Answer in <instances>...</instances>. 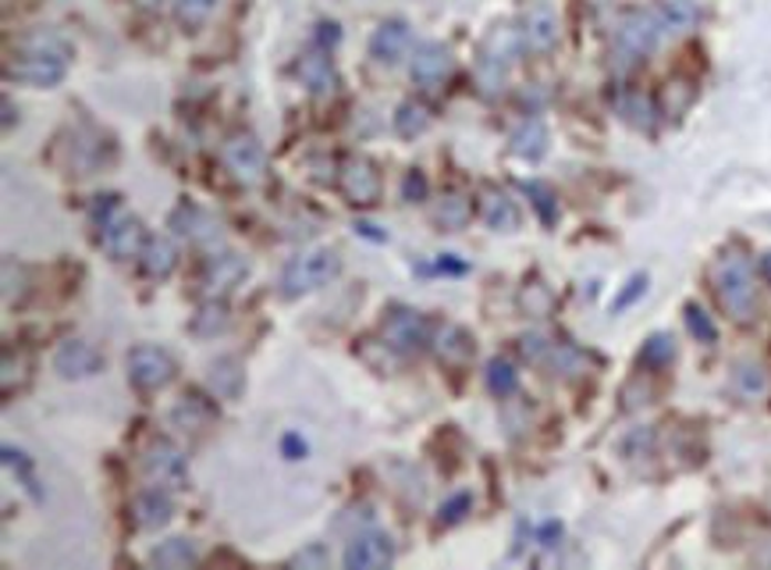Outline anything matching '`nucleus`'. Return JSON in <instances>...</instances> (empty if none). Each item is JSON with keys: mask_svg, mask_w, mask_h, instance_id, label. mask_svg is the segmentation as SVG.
I'll use <instances>...</instances> for the list:
<instances>
[{"mask_svg": "<svg viewBox=\"0 0 771 570\" xmlns=\"http://www.w3.org/2000/svg\"><path fill=\"white\" fill-rule=\"evenodd\" d=\"M480 217H484V225L494 228V232H516L520 222H523L516 200H512L508 193H502V190L480 193Z\"/></svg>", "mask_w": 771, "mask_h": 570, "instance_id": "nucleus-20", "label": "nucleus"}, {"mask_svg": "<svg viewBox=\"0 0 771 570\" xmlns=\"http://www.w3.org/2000/svg\"><path fill=\"white\" fill-rule=\"evenodd\" d=\"M409 43H413L409 22L405 19H384L370 37V58L381 61V64H399L409 54Z\"/></svg>", "mask_w": 771, "mask_h": 570, "instance_id": "nucleus-18", "label": "nucleus"}, {"mask_svg": "<svg viewBox=\"0 0 771 570\" xmlns=\"http://www.w3.org/2000/svg\"><path fill=\"white\" fill-rule=\"evenodd\" d=\"M299 79L310 93H320V96L335 93L338 90V72H335V64L328 58V50H310V54L299 61Z\"/></svg>", "mask_w": 771, "mask_h": 570, "instance_id": "nucleus-21", "label": "nucleus"}, {"mask_svg": "<svg viewBox=\"0 0 771 570\" xmlns=\"http://www.w3.org/2000/svg\"><path fill=\"white\" fill-rule=\"evenodd\" d=\"M54 371L68 381H82V378H93L104 371V354L93 346V343H85V339H68L58 346V354H54Z\"/></svg>", "mask_w": 771, "mask_h": 570, "instance_id": "nucleus-13", "label": "nucleus"}, {"mask_svg": "<svg viewBox=\"0 0 771 570\" xmlns=\"http://www.w3.org/2000/svg\"><path fill=\"white\" fill-rule=\"evenodd\" d=\"M455 69V58H452V50L444 47V43H420L413 50V61H409V75H413L417 86H426V90H434L441 86L444 79L452 75Z\"/></svg>", "mask_w": 771, "mask_h": 570, "instance_id": "nucleus-14", "label": "nucleus"}, {"mask_svg": "<svg viewBox=\"0 0 771 570\" xmlns=\"http://www.w3.org/2000/svg\"><path fill=\"white\" fill-rule=\"evenodd\" d=\"M167 225H171V232H175V236L188 240L193 246H203V250H214V246H220V240H225V228H220L217 217L210 211L188 204V200L171 211Z\"/></svg>", "mask_w": 771, "mask_h": 570, "instance_id": "nucleus-9", "label": "nucleus"}, {"mask_svg": "<svg viewBox=\"0 0 771 570\" xmlns=\"http://www.w3.org/2000/svg\"><path fill=\"white\" fill-rule=\"evenodd\" d=\"M68 43L54 32H37V37L22 40V54L8 61L4 79L8 82H25V86L50 90L61 86L68 75Z\"/></svg>", "mask_w": 771, "mask_h": 570, "instance_id": "nucleus-1", "label": "nucleus"}, {"mask_svg": "<svg viewBox=\"0 0 771 570\" xmlns=\"http://www.w3.org/2000/svg\"><path fill=\"white\" fill-rule=\"evenodd\" d=\"M523 307L534 314V317H544L547 314V307H552V296H547L541 285H530V289L523 293Z\"/></svg>", "mask_w": 771, "mask_h": 570, "instance_id": "nucleus-42", "label": "nucleus"}, {"mask_svg": "<svg viewBox=\"0 0 771 570\" xmlns=\"http://www.w3.org/2000/svg\"><path fill=\"white\" fill-rule=\"evenodd\" d=\"M487 389L498 396V399H508L520 393V375L516 367H512L508 360H491L487 364Z\"/></svg>", "mask_w": 771, "mask_h": 570, "instance_id": "nucleus-33", "label": "nucleus"}, {"mask_svg": "<svg viewBox=\"0 0 771 570\" xmlns=\"http://www.w3.org/2000/svg\"><path fill=\"white\" fill-rule=\"evenodd\" d=\"M523 40L537 54H547L558 43V14L547 0H530L523 8Z\"/></svg>", "mask_w": 771, "mask_h": 570, "instance_id": "nucleus-17", "label": "nucleus"}, {"mask_svg": "<svg viewBox=\"0 0 771 570\" xmlns=\"http://www.w3.org/2000/svg\"><path fill=\"white\" fill-rule=\"evenodd\" d=\"M455 254H441V261L434 264V272H449V275H462L466 272V264H459V261H452Z\"/></svg>", "mask_w": 771, "mask_h": 570, "instance_id": "nucleus-48", "label": "nucleus"}, {"mask_svg": "<svg viewBox=\"0 0 771 570\" xmlns=\"http://www.w3.org/2000/svg\"><path fill=\"white\" fill-rule=\"evenodd\" d=\"M512 154L523 161H541L547 154V125L541 119H526L512 132Z\"/></svg>", "mask_w": 771, "mask_h": 570, "instance_id": "nucleus-25", "label": "nucleus"}, {"mask_svg": "<svg viewBox=\"0 0 771 570\" xmlns=\"http://www.w3.org/2000/svg\"><path fill=\"white\" fill-rule=\"evenodd\" d=\"M761 272H764V278H768V282H771V254H768V257H764V264H761Z\"/></svg>", "mask_w": 771, "mask_h": 570, "instance_id": "nucleus-50", "label": "nucleus"}, {"mask_svg": "<svg viewBox=\"0 0 771 570\" xmlns=\"http://www.w3.org/2000/svg\"><path fill=\"white\" fill-rule=\"evenodd\" d=\"M178 267V250L171 240H146L143 246V272L150 278H167Z\"/></svg>", "mask_w": 771, "mask_h": 570, "instance_id": "nucleus-27", "label": "nucleus"}, {"mask_svg": "<svg viewBox=\"0 0 771 570\" xmlns=\"http://www.w3.org/2000/svg\"><path fill=\"white\" fill-rule=\"evenodd\" d=\"M661 37H665V26H661L658 8L633 11L619 22V32H615V58L623 64H637L661 43Z\"/></svg>", "mask_w": 771, "mask_h": 570, "instance_id": "nucleus-5", "label": "nucleus"}, {"mask_svg": "<svg viewBox=\"0 0 771 570\" xmlns=\"http://www.w3.org/2000/svg\"><path fill=\"white\" fill-rule=\"evenodd\" d=\"M647 293V275H633L629 282H626V289L619 293L611 299V314H623V311H629L633 304H637V299Z\"/></svg>", "mask_w": 771, "mask_h": 570, "instance_id": "nucleus-40", "label": "nucleus"}, {"mask_svg": "<svg viewBox=\"0 0 771 570\" xmlns=\"http://www.w3.org/2000/svg\"><path fill=\"white\" fill-rule=\"evenodd\" d=\"M0 452H4V464L11 467L14 475H19L22 489L32 496V502H47V492L40 489V478H37V471H32V460L25 457V452H22V449H14V446H4Z\"/></svg>", "mask_w": 771, "mask_h": 570, "instance_id": "nucleus-29", "label": "nucleus"}, {"mask_svg": "<svg viewBox=\"0 0 771 570\" xmlns=\"http://www.w3.org/2000/svg\"><path fill=\"white\" fill-rule=\"evenodd\" d=\"M530 193V200H534V207L541 211V222L544 225H555V217H558V204H555V193L541 186V182H526L523 186Z\"/></svg>", "mask_w": 771, "mask_h": 570, "instance_id": "nucleus-37", "label": "nucleus"}, {"mask_svg": "<svg viewBox=\"0 0 771 570\" xmlns=\"http://www.w3.org/2000/svg\"><path fill=\"white\" fill-rule=\"evenodd\" d=\"M207 385L217 399H238L243 396V385H246V371L238 357H217L207 371Z\"/></svg>", "mask_w": 771, "mask_h": 570, "instance_id": "nucleus-22", "label": "nucleus"}, {"mask_svg": "<svg viewBox=\"0 0 771 570\" xmlns=\"http://www.w3.org/2000/svg\"><path fill=\"white\" fill-rule=\"evenodd\" d=\"M426 129H431V111L417 104V100H405V104L395 111V132L402 140H417Z\"/></svg>", "mask_w": 771, "mask_h": 570, "instance_id": "nucleus-30", "label": "nucleus"}, {"mask_svg": "<svg viewBox=\"0 0 771 570\" xmlns=\"http://www.w3.org/2000/svg\"><path fill=\"white\" fill-rule=\"evenodd\" d=\"M125 367H128V381L135 385L140 393H161L167 389L171 381H175V357L167 354V349L161 346H132L128 357H125Z\"/></svg>", "mask_w": 771, "mask_h": 570, "instance_id": "nucleus-6", "label": "nucleus"}, {"mask_svg": "<svg viewBox=\"0 0 771 570\" xmlns=\"http://www.w3.org/2000/svg\"><path fill=\"white\" fill-rule=\"evenodd\" d=\"M764 560H768V563H771V557H764Z\"/></svg>", "mask_w": 771, "mask_h": 570, "instance_id": "nucleus-52", "label": "nucleus"}, {"mask_svg": "<svg viewBox=\"0 0 771 570\" xmlns=\"http://www.w3.org/2000/svg\"><path fill=\"white\" fill-rule=\"evenodd\" d=\"M431 343V325L420 311L399 307L388 314L384 322V346L395 349V354H420V349Z\"/></svg>", "mask_w": 771, "mask_h": 570, "instance_id": "nucleus-11", "label": "nucleus"}, {"mask_svg": "<svg viewBox=\"0 0 771 570\" xmlns=\"http://www.w3.org/2000/svg\"><path fill=\"white\" fill-rule=\"evenodd\" d=\"M220 161H225V167L235 175V182H243V186H260L264 175H267V154L256 136H249V132H235V136L225 140V146H220Z\"/></svg>", "mask_w": 771, "mask_h": 570, "instance_id": "nucleus-7", "label": "nucleus"}, {"mask_svg": "<svg viewBox=\"0 0 771 570\" xmlns=\"http://www.w3.org/2000/svg\"><path fill=\"white\" fill-rule=\"evenodd\" d=\"M426 190H431V182H426V175L420 172V167L405 172V179H402V200H405V204H420V200H426Z\"/></svg>", "mask_w": 771, "mask_h": 570, "instance_id": "nucleus-41", "label": "nucleus"}, {"mask_svg": "<svg viewBox=\"0 0 771 570\" xmlns=\"http://www.w3.org/2000/svg\"><path fill=\"white\" fill-rule=\"evenodd\" d=\"M338 275H341V254L331 246H320V250H306V254L288 261L278 285H281L285 299H299V296L323 289V285H331Z\"/></svg>", "mask_w": 771, "mask_h": 570, "instance_id": "nucleus-2", "label": "nucleus"}, {"mask_svg": "<svg viewBox=\"0 0 771 570\" xmlns=\"http://www.w3.org/2000/svg\"><path fill=\"white\" fill-rule=\"evenodd\" d=\"M687 328L697 335L700 343H715L718 339V328H715V322L711 317L700 311L697 304H687Z\"/></svg>", "mask_w": 771, "mask_h": 570, "instance_id": "nucleus-39", "label": "nucleus"}, {"mask_svg": "<svg viewBox=\"0 0 771 570\" xmlns=\"http://www.w3.org/2000/svg\"><path fill=\"white\" fill-rule=\"evenodd\" d=\"M740 385L747 393H761V385H764L761 367H740Z\"/></svg>", "mask_w": 771, "mask_h": 570, "instance_id": "nucleus-44", "label": "nucleus"}, {"mask_svg": "<svg viewBox=\"0 0 771 570\" xmlns=\"http://www.w3.org/2000/svg\"><path fill=\"white\" fill-rule=\"evenodd\" d=\"M352 228H356V236H367V240H373V243H388V232H377L373 222H356Z\"/></svg>", "mask_w": 771, "mask_h": 570, "instance_id": "nucleus-47", "label": "nucleus"}, {"mask_svg": "<svg viewBox=\"0 0 771 570\" xmlns=\"http://www.w3.org/2000/svg\"><path fill=\"white\" fill-rule=\"evenodd\" d=\"M0 272H4V304L14 307L25 296V289H29V275H25V267L14 261V257H4Z\"/></svg>", "mask_w": 771, "mask_h": 570, "instance_id": "nucleus-35", "label": "nucleus"}, {"mask_svg": "<svg viewBox=\"0 0 771 570\" xmlns=\"http://www.w3.org/2000/svg\"><path fill=\"white\" fill-rule=\"evenodd\" d=\"M232 325V314L228 307L220 304V299H207L196 314H193V322H188V332L196 335V339H217L220 332H228Z\"/></svg>", "mask_w": 771, "mask_h": 570, "instance_id": "nucleus-26", "label": "nucleus"}, {"mask_svg": "<svg viewBox=\"0 0 771 570\" xmlns=\"http://www.w3.org/2000/svg\"><path fill=\"white\" fill-rule=\"evenodd\" d=\"M140 4H143V8H157V4H161V0H140Z\"/></svg>", "mask_w": 771, "mask_h": 570, "instance_id": "nucleus-51", "label": "nucleus"}, {"mask_svg": "<svg viewBox=\"0 0 771 570\" xmlns=\"http://www.w3.org/2000/svg\"><path fill=\"white\" fill-rule=\"evenodd\" d=\"M171 421H175L182 431H203V428H210L217 421V407L193 393V396H185L175 410H171Z\"/></svg>", "mask_w": 771, "mask_h": 570, "instance_id": "nucleus-24", "label": "nucleus"}, {"mask_svg": "<svg viewBox=\"0 0 771 570\" xmlns=\"http://www.w3.org/2000/svg\"><path fill=\"white\" fill-rule=\"evenodd\" d=\"M281 452H285V460H302L306 457V442L299 439V435H285Z\"/></svg>", "mask_w": 771, "mask_h": 570, "instance_id": "nucleus-45", "label": "nucleus"}, {"mask_svg": "<svg viewBox=\"0 0 771 570\" xmlns=\"http://www.w3.org/2000/svg\"><path fill=\"white\" fill-rule=\"evenodd\" d=\"M434 217H438V225L441 228H462L470 222V200H462L459 193H444L438 200V207H434Z\"/></svg>", "mask_w": 771, "mask_h": 570, "instance_id": "nucleus-32", "label": "nucleus"}, {"mask_svg": "<svg viewBox=\"0 0 771 570\" xmlns=\"http://www.w3.org/2000/svg\"><path fill=\"white\" fill-rule=\"evenodd\" d=\"M143 475L150 485H161V489H185L188 485V464H185V452L167 442V439H157L150 442L143 449Z\"/></svg>", "mask_w": 771, "mask_h": 570, "instance_id": "nucleus-8", "label": "nucleus"}, {"mask_svg": "<svg viewBox=\"0 0 771 570\" xmlns=\"http://www.w3.org/2000/svg\"><path fill=\"white\" fill-rule=\"evenodd\" d=\"M14 125V104H11V96H4V129Z\"/></svg>", "mask_w": 771, "mask_h": 570, "instance_id": "nucleus-49", "label": "nucleus"}, {"mask_svg": "<svg viewBox=\"0 0 771 570\" xmlns=\"http://www.w3.org/2000/svg\"><path fill=\"white\" fill-rule=\"evenodd\" d=\"M537 539H541V546H558V539H562V525L558 521H547V525H541V531H537Z\"/></svg>", "mask_w": 771, "mask_h": 570, "instance_id": "nucleus-46", "label": "nucleus"}, {"mask_svg": "<svg viewBox=\"0 0 771 570\" xmlns=\"http://www.w3.org/2000/svg\"><path fill=\"white\" fill-rule=\"evenodd\" d=\"M470 510H473V496H470V492H455V496H449V499L441 502L438 521H441V525H459Z\"/></svg>", "mask_w": 771, "mask_h": 570, "instance_id": "nucleus-38", "label": "nucleus"}, {"mask_svg": "<svg viewBox=\"0 0 771 570\" xmlns=\"http://www.w3.org/2000/svg\"><path fill=\"white\" fill-rule=\"evenodd\" d=\"M104 250L114 261H132V257H143V246H146V228L140 217L132 214H117L114 222H107L104 228Z\"/></svg>", "mask_w": 771, "mask_h": 570, "instance_id": "nucleus-15", "label": "nucleus"}, {"mask_svg": "<svg viewBox=\"0 0 771 570\" xmlns=\"http://www.w3.org/2000/svg\"><path fill=\"white\" fill-rule=\"evenodd\" d=\"M249 275V261L243 254H220L210 257L207 272H203V293L210 299H225L228 293H235L238 285Z\"/></svg>", "mask_w": 771, "mask_h": 570, "instance_id": "nucleus-16", "label": "nucleus"}, {"mask_svg": "<svg viewBox=\"0 0 771 570\" xmlns=\"http://www.w3.org/2000/svg\"><path fill=\"white\" fill-rule=\"evenodd\" d=\"M135 525H140L143 531H161L171 513H175V499H171V489H161V485H153V489L140 492L135 496Z\"/></svg>", "mask_w": 771, "mask_h": 570, "instance_id": "nucleus-19", "label": "nucleus"}, {"mask_svg": "<svg viewBox=\"0 0 771 570\" xmlns=\"http://www.w3.org/2000/svg\"><path fill=\"white\" fill-rule=\"evenodd\" d=\"M523 29L516 26H494L484 43H480V61H476V72H480V82H484L487 90H498L508 69L516 64L520 58V47H523Z\"/></svg>", "mask_w": 771, "mask_h": 570, "instance_id": "nucleus-4", "label": "nucleus"}, {"mask_svg": "<svg viewBox=\"0 0 771 570\" xmlns=\"http://www.w3.org/2000/svg\"><path fill=\"white\" fill-rule=\"evenodd\" d=\"M338 186H341V193H346L349 204L373 207L377 200H381V172H377V164L370 157L352 154V157L341 161Z\"/></svg>", "mask_w": 771, "mask_h": 570, "instance_id": "nucleus-10", "label": "nucleus"}, {"mask_svg": "<svg viewBox=\"0 0 771 570\" xmlns=\"http://www.w3.org/2000/svg\"><path fill=\"white\" fill-rule=\"evenodd\" d=\"M395 563V539L388 531H356L346 549V567L349 570H377V567H391Z\"/></svg>", "mask_w": 771, "mask_h": 570, "instance_id": "nucleus-12", "label": "nucleus"}, {"mask_svg": "<svg viewBox=\"0 0 771 570\" xmlns=\"http://www.w3.org/2000/svg\"><path fill=\"white\" fill-rule=\"evenodd\" d=\"M473 339L466 332H462L459 325H449V328H441L438 332V354L441 360H449V364H462V360H470L473 357Z\"/></svg>", "mask_w": 771, "mask_h": 570, "instance_id": "nucleus-28", "label": "nucleus"}, {"mask_svg": "<svg viewBox=\"0 0 771 570\" xmlns=\"http://www.w3.org/2000/svg\"><path fill=\"white\" fill-rule=\"evenodd\" d=\"M214 8L217 0H175V19L185 32H196L214 14Z\"/></svg>", "mask_w": 771, "mask_h": 570, "instance_id": "nucleus-34", "label": "nucleus"}, {"mask_svg": "<svg viewBox=\"0 0 771 570\" xmlns=\"http://www.w3.org/2000/svg\"><path fill=\"white\" fill-rule=\"evenodd\" d=\"M658 14H661V26H665V37L668 32H687L693 22H697V4L693 0H665V4L658 8Z\"/></svg>", "mask_w": 771, "mask_h": 570, "instance_id": "nucleus-31", "label": "nucleus"}, {"mask_svg": "<svg viewBox=\"0 0 771 570\" xmlns=\"http://www.w3.org/2000/svg\"><path fill=\"white\" fill-rule=\"evenodd\" d=\"M672 357H676V339H672V335H665V332L650 335V339L644 343V349H640V360L647 367H665V364H672Z\"/></svg>", "mask_w": 771, "mask_h": 570, "instance_id": "nucleus-36", "label": "nucleus"}, {"mask_svg": "<svg viewBox=\"0 0 771 570\" xmlns=\"http://www.w3.org/2000/svg\"><path fill=\"white\" fill-rule=\"evenodd\" d=\"M292 567H328V549H323L320 542L317 546H310V549H302V552H296L292 557Z\"/></svg>", "mask_w": 771, "mask_h": 570, "instance_id": "nucleus-43", "label": "nucleus"}, {"mask_svg": "<svg viewBox=\"0 0 771 570\" xmlns=\"http://www.w3.org/2000/svg\"><path fill=\"white\" fill-rule=\"evenodd\" d=\"M150 567H161V570H188L199 563V549L193 539H167L157 549H150Z\"/></svg>", "mask_w": 771, "mask_h": 570, "instance_id": "nucleus-23", "label": "nucleus"}, {"mask_svg": "<svg viewBox=\"0 0 771 570\" xmlns=\"http://www.w3.org/2000/svg\"><path fill=\"white\" fill-rule=\"evenodd\" d=\"M715 293L736 322H747V317H753V311H758V282H753V267L740 254H729L715 264Z\"/></svg>", "mask_w": 771, "mask_h": 570, "instance_id": "nucleus-3", "label": "nucleus"}]
</instances>
